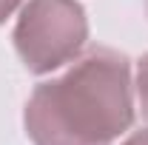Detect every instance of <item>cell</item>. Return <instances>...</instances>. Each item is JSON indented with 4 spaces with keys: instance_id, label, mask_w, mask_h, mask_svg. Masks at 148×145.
I'll return each instance as SVG.
<instances>
[{
    "instance_id": "7a4b0ae2",
    "label": "cell",
    "mask_w": 148,
    "mask_h": 145,
    "mask_svg": "<svg viewBox=\"0 0 148 145\" xmlns=\"http://www.w3.org/2000/svg\"><path fill=\"white\" fill-rule=\"evenodd\" d=\"M88 20L77 0H29L14 26V49L32 74L71 63L86 46Z\"/></svg>"
},
{
    "instance_id": "3957f363",
    "label": "cell",
    "mask_w": 148,
    "mask_h": 145,
    "mask_svg": "<svg viewBox=\"0 0 148 145\" xmlns=\"http://www.w3.org/2000/svg\"><path fill=\"white\" fill-rule=\"evenodd\" d=\"M137 97H140V111L148 120V54L137 63Z\"/></svg>"
},
{
    "instance_id": "277c9868",
    "label": "cell",
    "mask_w": 148,
    "mask_h": 145,
    "mask_svg": "<svg viewBox=\"0 0 148 145\" xmlns=\"http://www.w3.org/2000/svg\"><path fill=\"white\" fill-rule=\"evenodd\" d=\"M17 6H20V0H0V23L9 17V14H12Z\"/></svg>"
},
{
    "instance_id": "6da1fadb",
    "label": "cell",
    "mask_w": 148,
    "mask_h": 145,
    "mask_svg": "<svg viewBox=\"0 0 148 145\" xmlns=\"http://www.w3.org/2000/svg\"><path fill=\"white\" fill-rule=\"evenodd\" d=\"M131 122V63L114 49H91L63 77L40 83L23 111L34 145H111Z\"/></svg>"
},
{
    "instance_id": "5b68a950",
    "label": "cell",
    "mask_w": 148,
    "mask_h": 145,
    "mask_svg": "<svg viewBox=\"0 0 148 145\" xmlns=\"http://www.w3.org/2000/svg\"><path fill=\"white\" fill-rule=\"evenodd\" d=\"M123 145H148V128L137 131V134H131V137H128Z\"/></svg>"
}]
</instances>
